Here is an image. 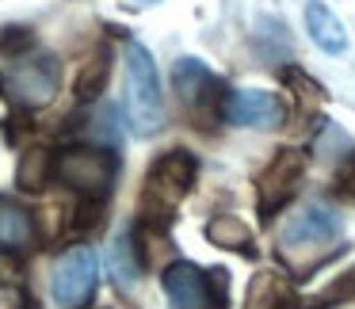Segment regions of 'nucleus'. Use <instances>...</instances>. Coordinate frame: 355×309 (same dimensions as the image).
<instances>
[{
    "label": "nucleus",
    "mask_w": 355,
    "mask_h": 309,
    "mask_svg": "<svg viewBox=\"0 0 355 309\" xmlns=\"http://www.w3.org/2000/svg\"><path fill=\"white\" fill-rule=\"evenodd\" d=\"M35 240V218L31 210H24L19 202L0 199V252H27Z\"/></svg>",
    "instance_id": "f8f14e48"
},
{
    "label": "nucleus",
    "mask_w": 355,
    "mask_h": 309,
    "mask_svg": "<svg viewBox=\"0 0 355 309\" xmlns=\"http://www.w3.org/2000/svg\"><path fill=\"white\" fill-rule=\"evenodd\" d=\"M54 301L62 309H85L100 290V256L92 245H73L54 267Z\"/></svg>",
    "instance_id": "0eeeda50"
},
{
    "label": "nucleus",
    "mask_w": 355,
    "mask_h": 309,
    "mask_svg": "<svg viewBox=\"0 0 355 309\" xmlns=\"http://www.w3.org/2000/svg\"><path fill=\"white\" fill-rule=\"evenodd\" d=\"M286 301H291V290L279 271H260L248 286V309H283Z\"/></svg>",
    "instance_id": "dca6fc26"
},
{
    "label": "nucleus",
    "mask_w": 355,
    "mask_h": 309,
    "mask_svg": "<svg viewBox=\"0 0 355 309\" xmlns=\"http://www.w3.org/2000/svg\"><path fill=\"white\" fill-rule=\"evenodd\" d=\"M306 31L324 54H344L347 50V35H344V24L324 8L321 0H309L306 4Z\"/></svg>",
    "instance_id": "ddd939ff"
},
{
    "label": "nucleus",
    "mask_w": 355,
    "mask_h": 309,
    "mask_svg": "<svg viewBox=\"0 0 355 309\" xmlns=\"http://www.w3.org/2000/svg\"><path fill=\"white\" fill-rule=\"evenodd\" d=\"M161 286L172 309H222L225 271H202L199 263L176 260L164 267Z\"/></svg>",
    "instance_id": "423d86ee"
},
{
    "label": "nucleus",
    "mask_w": 355,
    "mask_h": 309,
    "mask_svg": "<svg viewBox=\"0 0 355 309\" xmlns=\"http://www.w3.org/2000/svg\"><path fill=\"white\" fill-rule=\"evenodd\" d=\"M340 184H344L347 195H355V153L344 161V168H340Z\"/></svg>",
    "instance_id": "412c9836"
},
{
    "label": "nucleus",
    "mask_w": 355,
    "mask_h": 309,
    "mask_svg": "<svg viewBox=\"0 0 355 309\" xmlns=\"http://www.w3.org/2000/svg\"><path fill=\"white\" fill-rule=\"evenodd\" d=\"M107 260H111V275H115V283L123 286V290H130V286L141 279V267H146V260H141V245H138V225H126V229L115 233Z\"/></svg>",
    "instance_id": "9b49d317"
},
{
    "label": "nucleus",
    "mask_w": 355,
    "mask_h": 309,
    "mask_svg": "<svg viewBox=\"0 0 355 309\" xmlns=\"http://www.w3.org/2000/svg\"><path fill=\"white\" fill-rule=\"evenodd\" d=\"M119 115H123L119 107H111V103H103V107L96 111L92 138H103L107 145H119V141H123V126H119Z\"/></svg>",
    "instance_id": "a211bd4d"
},
{
    "label": "nucleus",
    "mask_w": 355,
    "mask_h": 309,
    "mask_svg": "<svg viewBox=\"0 0 355 309\" xmlns=\"http://www.w3.org/2000/svg\"><path fill=\"white\" fill-rule=\"evenodd\" d=\"M340 229H344V218H340L336 210L324 206V202H309V206H302L298 214H291L283 222V229H279V248H283L286 256L309 252V248H329L332 240L340 237Z\"/></svg>",
    "instance_id": "6e6552de"
},
{
    "label": "nucleus",
    "mask_w": 355,
    "mask_h": 309,
    "mask_svg": "<svg viewBox=\"0 0 355 309\" xmlns=\"http://www.w3.org/2000/svg\"><path fill=\"white\" fill-rule=\"evenodd\" d=\"M54 176H58V153H50L46 145L24 149V157H19V164H16L19 191H42Z\"/></svg>",
    "instance_id": "4468645a"
},
{
    "label": "nucleus",
    "mask_w": 355,
    "mask_h": 309,
    "mask_svg": "<svg viewBox=\"0 0 355 309\" xmlns=\"http://www.w3.org/2000/svg\"><path fill=\"white\" fill-rule=\"evenodd\" d=\"M347 298H355V267L347 271V275H340L336 283L317 298V306H332V301H347Z\"/></svg>",
    "instance_id": "6ab92c4d"
},
{
    "label": "nucleus",
    "mask_w": 355,
    "mask_h": 309,
    "mask_svg": "<svg viewBox=\"0 0 355 309\" xmlns=\"http://www.w3.org/2000/svg\"><path fill=\"white\" fill-rule=\"evenodd\" d=\"M302 176H306V153H298V149H279L275 161L260 172V179H256V195H260L263 214L283 206L294 195V187H298Z\"/></svg>",
    "instance_id": "1a4fd4ad"
},
{
    "label": "nucleus",
    "mask_w": 355,
    "mask_h": 309,
    "mask_svg": "<svg viewBox=\"0 0 355 309\" xmlns=\"http://www.w3.org/2000/svg\"><path fill=\"white\" fill-rule=\"evenodd\" d=\"M172 85H176V96L184 103L187 118H191L199 130H210L214 118H225V88L199 58H180L172 65Z\"/></svg>",
    "instance_id": "20e7f679"
},
{
    "label": "nucleus",
    "mask_w": 355,
    "mask_h": 309,
    "mask_svg": "<svg viewBox=\"0 0 355 309\" xmlns=\"http://www.w3.org/2000/svg\"><path fill=\"white\" fill-rule=\"evenodd\" d=\"M123 62H126V115H130V130L138 138H153L164 130V96L161 80H157V65L141 42L126 39L123 42Z\"/></svg>",
    "instance_id": "f257e3e1"
},
{
    "label": "nucleus",
    "mask_w": 355,
    "mask_h": 309,
    "mask_svg": "<svg viewBox=\"0 0 355 309\" xmlns=\"http://www.w3.org/2000/svg\"><path fill=\"white\" fill-rule=\"evenodd\" d=\"M58 184L69 187L80 199H107L119 179V153L100 145H77L58 153Z\"/></svg>",
    "instance_id": "7ed1b4c3"
},
{
    "label": "nucleus",
    "mask_w": 355,
    "mask_h": 309,
    "mask_svg": "<svg viewBox=\"0 0 355 309\" xmlns=\"http://www.w3.org/2000/svg\"><path fill=\"white\" fill-rule=\"evenodd\" d=\"M207 237L214 240L218 248H230V252L256 256V248H252V229H248V225L241 222V218H233V214L214 218V222L207 225Z\"/></svg>",
    "instance_id": "2eb2a0df"
},
{
    "label": "nucleus",
    "mask_w": 355,
    "mask_h": 309,
    "mask_svg": "<svg viewBox=\"0 0 355 309\" xmlns=\"http://www.w3.org/2000/svg\"><path fill=\"white\" fill-rule=\"evenodd\" d=\"M0 96L16 111H39L58 96V62L50 54L19 58L0 69Z\"/></svg>",
    "instance_id": "39448f33"
},
{
    "label": "nucleus",
    "mask_w": 355,
    "mask_h": 309,
    "mask_svg": "<svg viewBox=\"0 0 355 309\" xmlns=\"http://www.w3.org/2000/svg\"><path fill=\"white\" fill-rule=\"evenodd\" d=\"M286 118V107L275 92H263V88H241V92L225 96V123L233 126H256V130H268L279 126Z\"/></svg>",
    "instance_id": "9d476101"
},
{
    "label": "nucleus",
    "mask_w": 355,
    "mask_h": 309,
    "mask_svg": "<svg viewBox=\"0 0 355 309\" xmlns=\"http://www.w3.org/2000/svg\"><path fill=\"white\" fill-rule=\"evenodd\" d=\"M195 176H199V161L184 149H168L161 153L153 164H149L146 176V191H141V206H146V218L153 225H168L176 202L184 199L195 187Z\"/></svg>",
    "instance_id": "f03ea898"
},
{
    "label": "nucleus",
    "mask_w": 355,
    "mask_h": 309,
    "mask_svg": "<svg viewBox=\"0 0 355 309\" xmlns=\"http://www.w3.org/2000/svg\"><path fill=\"white\" fill-rule=\"evenodd\" d=\"M107 77H111V58L107 54H96L92 62H85V69L77 73V85H73V92H77V100H100V92L107 88Z\"/></svg>",
    "instance_id": "f3484780"
},
{
    "label": "nucleus",
    "mask_w": 355,
    "mask_h": 309,
    "mask_svg": "<svg viewBox=\"0 0 355 309\" xmlns=\"http://www.w3.org/2000/svg\"><path fill=\"white\" fill-rule=\"evenodd\" d=\"M286 80H291L294 88H298V100H306V103H321V85L317 80H309V77H302L298 69H286Z\"/></svg>",
    "instance_id": "aec40b11"
}]
</instances>
